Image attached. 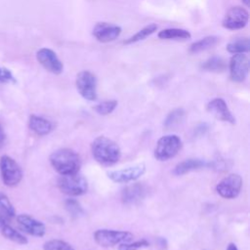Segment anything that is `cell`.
I'll return each mask as SVG.
<instances>
[{
  "mask_svg": "<svg viewBox=\"0 0 250 250\" xmlns=\"http://www.w3.org/2000/svg\"><path fill=\"white\" fill-rule=\"evenodd\" d=\"M91 151L93 157L103 165L115 164L121 157L118 145L104 136H99L92 142Z\"/></svg>",
  "mask_w": 250,
  "mask_h": 250,
  "instance_id": "cell-1",
  "label": "cell"
},
{
  "mask_svg": "<svg viewBox=\"0 0 250 250\" xmlns=\"http://www.w3.org/2000/svg\"><path fill=\"white\" fill-rule=\"evenodd\" d=\"M50 163L60 175H69L79 172L81 159L73 149L60 148L50 155Z\"/></svg>",
  "mask_w": 250,
  "mask_h": 250,
  "instance_id": "cell-2",
  "label": "cell"
},
{
  "mask_svg": "<svg viewBox=\"0 0 250 250\" xmlns=\"http://www.w3.org/2000/svg\"><path fill=\"white\" fill-rule=\"evenodd\" d=\"M59 189L70 196H79L87 192L88 182L81 174L74 173L69 175H61L58 180Z\"/></svg>",
  "mask_w": 250,
  "mask_h": 250,
  "instance_id": "cell-3",
  "label": "cell"
},
{
  "mask_svg": "<svg viewBox=\"0 0 250 250\" xmlns=\"http://www.w3.org/2000/svg\"><path fill=\"white\" fill-rule=\"evenodd\" d=\"M182 147V140L177 135H166L161 137L154 148V157L159 161L173 158Z\"/></svg>",
  "mask_w": 250,
  "mask_h": 250,
  "instance_id": "cell-4",
  "label": "cell"
},
{
  "mask_svg": "<svg viewBox=\"0 0 250 250\" xmlns=\"http://www.w3.org/2000/svg\"><path fill=\"white\" fill-rule=\"evenodd\" d=\"M134 235L130 231L115 229H98L94 233L95 241L103 247H111L123 242L132 241Z\"/></svg>",
  "mask_w": 250,
  "mask_h": 250,
  "instance_id": "cell-5",
  "label": "cell"
},
{
  "mask_svg": "<svg viewBox=\"0 0 250 250\" xmlns=\"http://www.w3.org/2000/svg\"><path fill=\"white\" fill-rule=\"evenodd\" d=\"M0 173L3 183L8 187L17 186L22 178L20 165L8 155H4L0 159Z\"/></svg>",
  "mask_w": 250,
  "mask_h": 250,
  "instance_id": "cell-6",
  "label": "cell"
},
{
  "mask_svg": "<svg viewBox=\"0 0 250 250\" xmlns=\"http://www.w3.org/2000/svg\"><path fill=\"white\" fill-rule=\"evenodd\" d=\"M76 89L87 101L97 100V77L89 70L80 71L75 80Z\"/></svg>",
  "mask_w": 250,
  "mask_h": 250,
  "instance_id": "cell-7",
  "label": "cell"
},
{
  "mask_svg": "<svg viewBox=\"0 0 250 250\" xmlns=\"http://www.w3.org/2000/svg\"><path fill=\"white\" fill-rule=\"evenodd\" d=\"M242 188V178L238 174H229L223 178L216 186L217 193L226 199L235 198Z\"/></svg>",
  "mask_w": 250,
  "mask_h": 250,
  "instance_id": "cell-8",
  "label": "cell"
},
{
  "mask_svg": "<svg viewBox=\"0 0 250 250\" xmlns=\"http://www.w3.org/2000/svg\"><path fill=\"white\" fill-rule=\"evenodd\" d=\"M249 21V13L246 9L235 6L230 8L225 15L222 24L229 30H237L246 26Z\"/></svg>",
  "mask_w": 250,
  "mask_h": 250,
  "instance_id": "cell-9",
  "label": "cell"
},
{
  "mask_svg": "<svg viewBox=\"0 0 250 250\" xmlns=\"http://www.w3.org/2000/svg\"><path fill=\"white\" fill-rule=\"evenodd\" d=\"M249 72V60L244 54H233L229 61V75L232 81L243 82Z\"/></svg>",
  "mask_w": 250,
  "mask_h": 250,
  "instance_id": "cell-10",
  "label": "cell"
},
{
  "mask_svg": "<svg viewBox=\"0 0 250 250\" xmlns=\"http://www.w3.org/2000/svg\"><path fill=\"white\" fill-rule=\"evenodd\" d=\"M36 59L46 70L54 74H61L62 72L63 64L53 50L49 48L39 49L36 53Z\"/></svg>",
  "mask_w": 250,
  "mask_h": 250,
  "instance_id": "cell-11",
  "label": "cell"
},
{
  "mask_svg": "<svg viewBox=\"0 0 250 250\" xmlns=\"http://www.w3.org/2000/svg\"><path fill=\"white\" fill-rule=\"evenodd\" d=\"M145 172L146 165L144 163H141L132 167L109 171L107 172V176L114 183H129L139 179L145 174Z\"/></svg>",
  "mask_w": 250,
  "mask_h": 250,
  "instance_id": "cell-12",
  "label": "cell"
},
{
  "mask_svg": "<svg viewBox=\"0 0 250 250\" xmlns=\"http://www.w3.org/2000/svg\"><path fill=\"white\" fill-rule=\"evenodd\" d=\"M121 33V27L109 22H98L93 28L94 37L102 42L108 43L117 39Z\"/></svg>",
  "mask_w": 250,
  "mask_h": 250,
  "instance_id": "cell-13",
  "label": "cell"
},
{
  "mask_svg": "<svg viewBox=\"0 0 250 250\" xmlns=\"http://www.w3.org/2000/svg\"><path fill=\"white\" fill-rule=\"evenodd\" d=\"M206 108L217 119H219L221 121H224V122L230 123V124L235 123V118L232 115L231 111L229 110V108L227 103L225 102V100H223L221 98L213 99L212 101H210L207 104Z\"/></svg>",
  "mask_w": 250,
  "mask_h": 250,
  "instance_id": "cell-14",
  "label": "cell"
},
{
  "mask_svg": "<svg viewBox=\"0 0 250 250\" xmlns=\"http://www.w3.org/2000/svg\"><path fill=\"white\" fill-rule=\"evenodd\" d=\"M17 223L20 229L33 236H43L46 232L45 225L26 214H21L17 217Z\"/></svg>",
  "mask_w": 250,
  "mask_h": 250,
  "instance_id": "cell-15",
  "label": "cell"
},
{
  "mask_svg": "<svg viewBox=\"0 0 250 250\" xmlns=\"http://www.w3.org/2000/svg\"><path fill=\"white\" fill-rule=\"evenodd\" d=\"M146 194V188L141 183L127 186L121 192V200L124 204L131 205L140 202Z\"/></svg>",
  "mask_w": 250,
  "mask_h": 250,
  "instance_id": "cell-16",
  "label": "cell"
},
{
  "mask_svg": "<svg viewBox=\"0 0 250 250\" xmlns=\"http://www.w3.org/2000/svg\"><path fill=\"white\" fill-rule=\"evenodd\" d=\"M28 126L31 131H33L38 136H45L49 134L53 130V124L48 119L37 116V115H30Z\"/></svg>",
  "mask_w": 250,
  "mask_h": 250,
  "instance_id": "cell-17",
  "label": "cell"
},
{
  "mask_svg": "<svg viewBox=\"0 0 250 250\" xmlns=\"http://www.w3.org/2000/svg\"><path fill=\"white\" fill-rule=\"evenodd\" d=\"M205 165H206V163L201 159L188 158V159H186V160L178 163L173 170V174L176 176H182L190 171H194V170L203 168Z\"/></svg>",
  "mask_w": 250,
  "mask_h": 250,
  "instance_id": "cell-18",
  "label": "cell"
},
{
  "mask_svg": "<svg viewBox=\"0 0 250 250\" xmlns=\"http://www.w3.org/2000/svg\"><path fill=\"white\" fill-rule=\"evenodd\" d=\"M15 215V209L8 197L0 194V225L9 224Z\"/></svg>",
  "mask_w": 250,
  "mask_h": 250,
  "instance_id": "cell-19",
  "label": "cell"
},
{
  "mask_svg": "<svg viewBox=\"0 0 250 250\" xmlns=\"http://www.w3.org/2000/svg\"><path fill=\"white\" fill-rule=\"evenodd\" d=\"M219 41V38L217 36H206L204 38H201L198 41L193 42L189 46V53L191 54H198L203 51H206L210 48H213Z\"/></svg>",
  "mask_w": 250,
  "mask_h": 250,
  "instance_id": "cell-20",
  "label": "cell"
},
{
  "mask_svg": "<svg viewBox=\"0 0 250 250\" xmlns=\"http://www.w3.org/2000/svg\"><path fill=\"white\" fill-rule=\"evenodd\" d=\"M190 36L189 31L182 28H166L158 32V38L165 40H185Z\"/></svg>",
  "mask_w": 250,
  "mask_h": 250,
  "instance_id": "cell-21",
  "label": "cell"
},
{
  "mask_svg": "<svg viewBox=\"0 0 250 250\" xmlns=\"http://www.w3.org/2000/svg\"><path fill=\"white\" fill-rule=\"evenodd\" d=\"M0 231L4 237L7 239L14 241L18 244H26L27 239L26 237L21 234L20 231L16 230L14 228H12L9 224H3L0 225Z\"/></svg>",
  "mask_w": 250,
  "mask_h": 250,
  "instance_id": "cell-22",
  "label": "cell"
},
{
  "mask_svg": "<svg viewBox=\"0 0 250 250\" xmlns=\"http://www.w3.org/2000/svg\"><path fill=\"white\" fill-rule=\"evenodd\" d=\"M185 115H186V112L183 108H176L172 110L171 112H169V114L164 120V123H163L164 127L166 129H171L179 126L183 122Z\"/></svg>",
  "mask_w": 250,
  "mask_h": 250,
  "instance_id": "cell-23",
  "label": "cell"
},
{
  "mask_svg": "<svg viewBox=\"0 0 250 250\" xmlns=\"http://www.w3.org/2000/svg\"><path fill=\"white\" fill-rule=\"evenodd\" d=\"M250 50V43L247 37L238 38L227 45V51L230 54H244Z\"/></svg>",
  "mask_w": 250,
  "mask_h": 250,
  "instance_id": "cell-24",
  "label": "cell"
},
{
  "mask_svg": "<svg viewBox=\"0 0 250 250\" xmlns=\"http://www.w3.org/2000/svg\"><path fill=\"white\" fill-rule=\"evenodd\" d=\"M157 30V25L155 23H149L140 29L138 32H136L134 35L129 37L127 40L124 41V44H133L136 42H139L141 40L146 39L147 36L151 35Z\"/></svg>",
  "mask_w": 250,
  "mask_h": 250,
  "instance_id": "cell-25",
  "label": "cell"
},
{
  "mask_svg": "<svg viewBox=\"0 0 250 250\" xmlns=\"http://www.w3.org/2000/svg\"><path fill=\"white\" fill-rule=\"evenodd\" d=\"M201 67L208 71H223L227 67V63L221 57H212L205 61Z\"/></svg>",
  "mask_w": 250,
  "mask_h": 250,
  "instance_id": "cell-26",
  "label": "cell"
},
{
  "mask_svg": "<svg viewBox=\"0 0 250 250\" xmlns=\"http://www.w3.org/2000/svg\"><path fill=\"white\" fill-rule=\"evenodd\" d=\"M117 106V101L115 100H108L104 101L94 106V110L100 115H107L111 113L115 107Z\"/></svg>",
  "mask_w": 250,
  "mask_h": 250,
  "instance_id": "cell-27",
  "label": "cell"
},
{
  "mask_svg": "<svg viewBox=\"0 0 250 250\" xmlns=\"http://www.w3.org/2000/svg\"><path fill=\"white\" fill-rule=\"evenodd\" d=\"M43 250H74V248L63 240L52 239L44 244Z\"/></svg>",
  "mask_w": 250,
  "mask_h": 250,
  "instance_id": "cell-28",
  "label": "cell"
},
{
  "mask_svg": "<svg viewBox=\"0 0 250 250\" xmlns=\"http://www.w3.org/2000/svg\"><path fill=\"white\" fill-rule=\"evenodd\" d=\"M149 246V242L146 239H141L134 242H123L119 244L118 250H139L141 248H145Z\"/></svg>",
  "mask_w": 250,
  "mask_h": 250,
  "instance_id": "cell-29",
  "label": "cell"
},
{
  "mask_svg": "<svg viewBox=\"0 0 250 250\" xmlns=\"http://www.w3.org/2000/svg\"><path fill=\"white\" fill-rule=\"evenodd\" d=\"M64 205H65V209L67 210V212L73 217H78L83 214V209H82L81 205L75 199H67L65 201Z\"/></svg>",
  "mask_w": 250,
  "mask_h": 250,
  "instance_id": "cell-30",
  "label": "cell"
},
{
  "mask_svg": "<svg viewBox=\"0 0 250 250\" xmlns=\"http://www.w3.org/2000/svg\"><path fill=\"white\" fill-rule=\"evenodd\" d=\"M0 82H3V83L16 82V79L8 68L0 66Z\"/></svg>",
  "mask_w": 250,
  "mask_h": 250,
  "instance_id": "cell-31",
  "label": "cell"
},
{
  "mask_svg": "<svg viewBox=\"0 0 250 250\" xmlns=\"http://www.w3.org/2000/svg\"><path fill=\"white\" fill-rule=\"evenodd\" d=\"M4 139H5V134H4L3 129H2V127H1V125H0V146L2 145Z\"/></svg>",
  "mask_w": 250,
  "mask_h": 250,
  "instance_id": "cell-32",
  "label": "cell"
},
{
  "mask_svg": "<svg viewBox=\"0 0 250 250\" xmlns=\"http://www.w3.org/2000/svg\"><path fill=\"white\" fill-rule=\"evenodd\" d=\"M227 250H238V249H237V247H236V245L234 243H229L228 245Z\"/></svg>",
  "mask_w": 250,
  "mask_h": 250,
  "instance_id": "cell-33",
  "label": "cell"
},
{
  "mask_svg": "<svg viewBox=\"0 0 250 250\" xmlns=\"http://www.w3.org/2000/svg\"><path fill=\"white\" fill-rule=\"evenodd\" d=\"M249 1H250V0H242V2H243L247 7L249 6Z\"/></svg>",
  "mask_w": 250,
  "mask_h": 250,
  "instance_id": "cell-34",
  "label": "cell"
}]
</instances>
